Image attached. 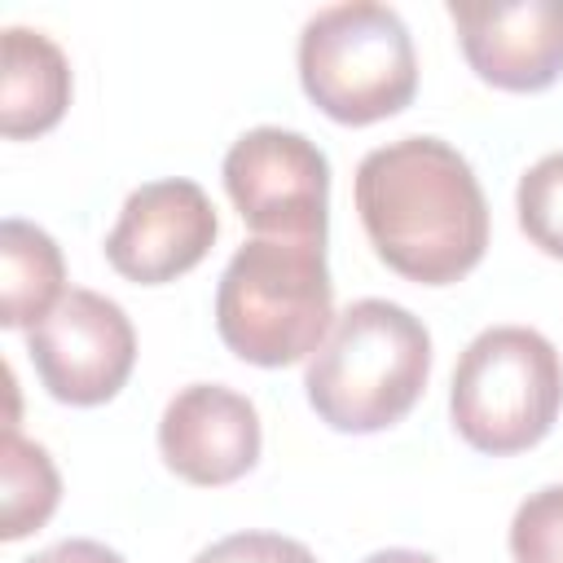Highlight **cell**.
Returning a JSON list of instances; mask_svg holds the SVG:
<instances>
[{
  "label": "cell",
  "mask_w": 563,
  "mask_h": 563,
  "mask_svg": "<svg viewBox=\"0 0 563 563\" xmlns=\"http://www.w3.org/2000/svg\"><path fill=\"white\" fill-rule=\"evenodd\" d=\"M260 413L255 405L220 383L180 387L158 418L163 462L198 488H220L242 479L260 462Z\"/></svg>",
  "instance_id": "10"
},
{
  "label": "cell",
  "mask_w": 563,
  "mask_h": 563,
  "mask_svg": "<svg viewBox=\"0 0 563 563\" xmlns=\"http://www.w3.org/2000/svg\"><path fill=\"white\" fill-rule=\"evenodd\" d=\"M515 563H563V484L528 493L510 519Z\"/></svg>",
  "instance_id": "15"
},
{
  "label": "cell",
  "mask_w": 563,
  "mask_h": 563,
  "mask_svg": "<svg viewBox=\"0 0 563 563\" xmlns=\"http://www.w3.org/2000/svg\"><path fill=\"white\" fill-rule=\"evenodd\" d=\"M62 246L31 220L9 216L0 224V321L9 330L40 325L66 295Z\"/></svg>",
  "instance_id": "12"
},
{
  "label": "cell",
  "mask_w": 563,
  "mask_h": 563,
  "mask_svg": "<svg viewBox=\"0 0 563 563\" xmlns=\"http://www.w3.org/2000/svg\"><path fill=\"white\" fill-rule=\"evenodd\" d=\"M515 211H519V229L528 233V242L563 260V150L537 158L519 176Z\"/></svg>",
  "instance_id": "14"
},
{
  "label": "cell",
  "mask_w": 563,
  "mask_h": 563,
  "mask_svg": "<svg viewBox=\"0 0 563 563\" xmlns=\"http://www.w3.org/2000/svg\"><path fill=\"white\" fill-rule=\"evenodd\" d=\"M431 374L427 325L391 299H356L343 308L312 352L303 391L317 418L347 435L396 427Z\"/></svg>",
  "instance_id": "2"
},
{
  "label": "cell",
  "mask_w": 563,
  "mask_h": 563,
  "mask_svg": "<svg viewBox=\"0 0 563 563\" xmlns=\"http://www.w3.org/2000/svg\"><path fill=\"white\" fill-rule=\"evenodd\" d=\"M471 70L501 92H545L563 75V0H449Z\"/></svg>",
  "instance_id": "9"
},
{
  "label": "cell",
  "mask_w": 563,
  "mask_h": 563,
  "mask_svg": "<svg viewBox=\"0 0 563 563\" xmlns=\"http://www.w3.org/2000/svg\"><path fill=\"white\" fill-rule=\"evenodd\" d=\"M356 211L374 255L418 286H449L488 251L484 189L440 136H400L369 150L356 167Z\"/></svg>",
  "instance_id": "1"
},
{
  "label": "cell",
  "mask_w": 563,
  "mask_h": 563,
  "mask_svg": "<svg viewBox=\"0 0 563 563\" xmlns=\"http://www.w3.org/2000/svg\"><path fill=\"white\" fill-rule=\"evenodd\" d=\"M22 563H128V559H123L119 550L101 545V541L70 537V541H57V545H48V550H40V554L22 559Z\"/></svg>",
  "instance_id": "17"
},
{
  "label": "cell",
  "mask_w": 563,
  "mask_h": 563,
  "mask_svg": "<svg viewBox=\"0 0 563 563\" xmlns=\"http://www.w3.org/2000/svg\"><path fill=\"white\" fill-rule=\"evenodd\" d=\"M0 132L9 141H26L57 128L70 106L66 53L44 31L9 26L0 40Z\"/></svg>",
  "instance_id": "11"
},
{
  "label": "cell",
  "mask_w": 563,
  "mask_h": 563,
  "mask_svg": "<svg viewBox=\"0 0 563 563\" xmlns=\"http://www.w3.org/2000/svg\"><path fill=\"white\" fill-rule=\"evenodd\" d=\"M0 537L22 541L26 532L44 528L48 515L62 501V479L44 444L18 435L13 422H4L0 440Z\"/></svg>",
  "instance_id": "13"
},
{
  "label": "cell",
  "mask_w": 563,
  "mask_h": 563,
  "mask_svg": "<svg viewBox=\"0 0 563 563\" xmlns=\"http://www.w3.org/2000/svg\"><path fill=\"white\" fill-rule=\"evenodd\" d=\"M224 189L255 238L325 242L330 163L290 128H251L224 154Z\"/></svg>",
  "instance_id": "6"
},
{
  "label": "cell",
  "mask_w": 563,
  "mask_h": 563,
  "mask_svg": "<svg viewBox=\"0 0 563 563\" xmlns=\"http://www.w3.org/2000/svg\"><path fill=\"white\" fill-rule=\"evenodd\" d=\"M194 563H317V554L282 532H233L198 550Z\"/></svg>",
  "instance_id": "16"
},
{
  "label": "cell",
  "mask_w": 563,
  "mask_h": 563,
  "mask_svg": "<svg viewBox=\"0 0 563 563\" xmlns=\"http://www.w3.org/2000/svg\"><path fill=\"white\" fill-rule=\"evenodd\" d=\"M220 233L216 207L194 180H150L128 194L110 238L106 260L119 277L136 286H163L198 268Z\"/></svg>",
  "instance_id": "8"
},
{
  "label": "cell",
  "mask_w": 563,
  "mask_h": 563,
  "mask_svg": "<svg viewBox=\"0 0 563 563\" xmlns=\"http://www.w3.org/2000/svg\"><path fill=\"white\" fill-rule=\"evenodd\" d=\"M361 563H435V559L422 554V550H405V545H396V550H374V554L361 559Z\"/></svg>",
  "instance_id": "18"
},
{
  "label": "cell",
  "mask_w": 563,
  "mask_h": 563,
  "mask_svg": "<svg viewBox=\"0 0 563 563\" xmlns=\"http://www.w3.org/2000/svg\"><path fill=\"white\" fill-rule=\"evenodd\" d=\"M299 84L334 123L365 128L400 114L418 92V53L396 9L374 0L330 4L303 22Z\"/></svg>",
  "instance_id": "4"
},
{
  "label": "cell",
  "mask_w": 563,
  "mask_h": 563,
  "mask_svg": "<svg viewBox=\"0 0 563 563\" xmlns=\"http://www.w3.org/2000/svg\"><path fill=\"white\" fill-rule=\"evenodd\" d=\"M334 325V282L325 242L251 238L233 251L216 286V330L251 365L282 369L312 356Z\"/></svg>",
  "instance_id": "3"
},
{
  "label": "cell",
  "mask_w": 563,
  "mask_h": 563,
  "mask_svg": "<svg viewBox=\"0 0 563 563\" xmlns=\"http://www.w3.org/2000/svg\"><path fill=\"white\" fill-rule=\"evenodd\" d=\"M26 352L53 400L88 409L123 391L136 365V330L114 299L70 286L57 308L26 330Z\"/></svg>",
  "instance_id": "7"
},
{
  "label": "cell",
  "mask_w": 563,
  "mask_h": 563,
  "mask_svg": "<svg viewBox=\"0 0 563 563\" xmlns=\"http://www.w3.org/2000/svg\"><path fill=\"white\" fill-rule=\"evenodd\" d=\"M563 409V361L532 325H493L466 343L449 387L453 431L493 457L550 435Z\"/></svg>",
  "instance_id": "5"
}]
</instances>
